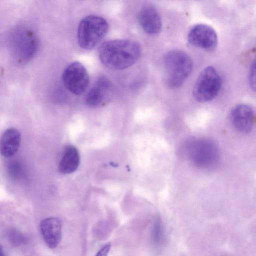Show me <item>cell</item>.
I'll list each match as a JSON object with an SVG mask.
<instances>
[{
  "label": "cell",
  "instance_id": "obj_1",
  "mask_svg": "<svg viewBox=\"0 0 256 256\" xmlns=\"http://www.w3.org/2000/svg\"><path fill=\"white\" fill-rule=\"evenodd\" d=\"M142 52L140 44L130 39L106 41L100 46L98 57L102 63L113 70H122L134 65Z\"/></svg>",
  "mask_w": 256,
  "mask_h": 256
},
{
  "label": "cell",
  "instance_id": "obj_2",
  "mask_svg": "<svg viewBox=\"0 0 256 256\" xmlns=\"http://www.w3.org/2000/svg\"><path fill=\"white\" fill-rule=\"evenodd\" d=\"M164 63L165 81L171 88H178L182 86L192 70L191 58L180 50L168 52L164 58Z\"/></svg>",
  "mask_w": 256,
  "mask_h": 256
},
{
  "label": "cell",
  "instance_id": "obj_3",
  "mask_svg": "<svg viewBox=\"0 0 256 256\" xmlns=\"http://www.w3.org/2000/svg\"><path fill=\"white\" fill-rule=\"evenodd\" d=\"M108 29V23L104 18L96 15L84 17L78 28L79 46L87 50L94 48L104 38Z\"/></svg>",
  "mask_w": 256,
  "mask_h": 256
},
{
  "label": "cell",
  "instance_id": "obj_4",
  "mask_svg": "<svg viewBox=\"0 0 256 256\" xmlns=\"http://www.w3.org/2000/svg\"><path fill=\"white\" fill-rule=\"evenodd\" d=\"M186 155L195 166L204 169L215 166L219 160V151L212 140L198 138L188 142L185 148Z\"/></svg>",
  "mask_w": 256,
  "mask_h": 256
},
{
  "label": "cell",
  "instance_id": "obj_5",
  "mask_svg": "<svg viewBox=\"0 0 256 256\" xmlns=\"http://www.w3.org/2000/svg\"><path fill=\"white\" fill-rule=\"evenodd\" d=\"M222 79L212 66L204 68L197 78L192 90V96L199 102H206L214 100L222 86Z\"/></svg>",
  "mask_w": 256,
  "mask_h": 256
},
{
  "label": "cell",
  "instance_id": "obj_6",
  "mask_svg": "<svg viewBox=\"0 0 256 256\" xmlns=\"http://www.w3.org/2000/svg\"><path fill=\"white\" fill-rule=\"evenodd\" d=\"M62 81L66 88L76 95H80L88 88L90 78L84 66L78 62L68 64L62 74Z\"/></svg>",
  "mask_w": 256,
  "mask_h": 256
},
{
  "label": "cell",
  "instance_id": "obj_7",
  "mask_svg": "<svg viewBox=\"0 0 256 256\" xmlns=\"http://www.w3.org/2000/svg\"><path fill=\"white\" fill-rule=\"evenodd\" d=\"M188 40L192 46L207 51L214 50L218 43L216 30L212 26L204 24H196L190 29Z\"/></svg>",
  "mask_w": 256,
  "mask_h": 256
},
{
  "label": "cell",
  "instance_id": "obj_8",
  "mask_svg": "<svg viewBox=\"0 0 256 256\" xmlns=\"http://www.w3.org/2000/svg\"><path fill=\"white\" fill-rule=\"evenodd\" d=\"M230 118L237 130L242 133H248L254 126L255 112L250 106L246 104H239L232 109Z\"/></svg>",
  "mask_w": 256,
  "mask_h": 256
},
{
  "label": "cell",
  "instance_id": "obj_9",
  "mask_svg": "<svg viewBox=\"0 0 256 256\" xmlns=\"http://www.w3.org/2000/svg\"><path fill=\"white\" fill-rule=\"evenodd\" d=\"M40 229L47 246L51 249L56 248L62 238V223L60 220L55 217L46 218L41 222Z\"/></svg>",
  "mask_w": 256,
  "mask_h": 256
},
{
  "label": "cell",
  "instance_id": "obj_10",
  "mask_svg": "<svg viewBox=\"0 0 256 256\" xmlns=\"http://www.w3.org/2000/svg\"><path fill=\"white\" fill-rule=\"evenodd\" d=\"M139 23L148 34H158L162 27V20L158 12L152 6L142 8L138 14Z\"/></svg>",
  "mask_w": 256,
  "mask_h": 256
},
{
  "label": "cell",
  "instance_id": "obj_11",
  "mask_svg": "<svg viewBox=\"0 0 256 256\" xmlns=\"http://www.w3.org/2000/svg\"><path fill=\"white\" fill-rule=\"evenodd\" d=\"M112 84L106 78H100L94 86L86 93L85 102L87 105L92 107L101 104L106 96L110 94Z\"/></svg>",
  "mask_w": 256,
  "mask_h": 256
},
{
  "label": "cell",
  "instance_id": "obj_12",
  "mask_svg": "<svg viewBox=\"0 0 256 256\" xmlns=\"http://www.w3.org/2000/svg\"><path fill=\"white\" fill-rule=\"evenodd\" d=\"M21 134L16 128L6 129L0 138V153L4 157L9 158L18 152L20 144Z\"/></svg>",
  "mask_w": 256,
  "mask_h": 256
},
{
  "label": "cell",
  "instance_id": "obj_13",
  "mask_svg": "<svg viewBox=\"0 0 256 256\" xmlns=\"http://www.w3.org/2000/svg\"><path fill=\"white\" fill-rule=\"evenodd\" d=\"M80 164V156L77 148L72 145L64 147L58 164V171L69 174L76 171Z\"/></svg>",
  "mask_w": 256,
  "mask_h": 256
},
{
  "label": "cell",
  "instance_id": "obj_14",
  "mask_svg": "<svg viewBox=\"0 0 256 256\" xmlns=\"http://www.w3.org/2000/svg\"><path fill=\"white\" fill-rule=\"evenodd\" d=\"M8 238L10 244L14 246L23 245L27 242L26 237L22 234L14 229L8 231Z\"/></svg>",
  "mask_w": 256,
  "mask_h": 256
},
{
  "label": "cell",
  "instance_id": "obj_15",
  "mask_svg": "<svg viewBox=\"0 0 256 256\" xmlns=\"http://www.w3.org/2000/svg\"><path fill=\"white\" fill-rule=\"evenodd\" d=\"M248 79V84L250 88L254 92L256 89V70L254 60L250 64Z\"/></svg>",
  "mask_w": 256,
  "mask_h": 256
},
{
  "label": "cell",
  "instance_id": "obj_16",
  "mask_svg": "<svg viewBox=\"0 0 256 256\" xmlns=\"http://www.w3.org/2000/svg\"><path fill=\"white\" fill-rule=\"evenodd\" d=\"M110 243H108L103 246L95 256H108L110 249Z\"/></svg>",
  "mask_w": 256,
  "mask_h": 256
},
{
  "label": "cell",
  "instance_id": "obj_17",
  "mask_svg": "<svg viewBox=\"0 0 256 256\" xmlns=\"http://www.w3.org/2000/svg\"><path fill=\"white\" fill-rule=\"evenodd\" d=\"M0 256H5L4 250L0 246Z\"/></svg>",
  "mask_w": 256,
  "mask_h": 256
}]
</instances>
